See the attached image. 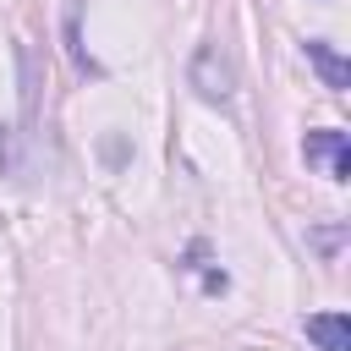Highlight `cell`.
<instances>
[{
    "label": "cell",
    "mask_w": 351,
    "mask_h": 351,
    "mask_svg": "<svg viewBox=\"0 0 351 351\" xmlns=\"http://www.w3.org/2000/svg\"><path fill=\"white\" fill-rule=\"evenodd\" d=\"M186 82L197 88V99L225 104V99L236 93V60H230L219 44H203V49L192 55V66H186Z\"/></svg>",
    "instance_id": "cell-1"
},
{
    "label": "cell",
    "mask_w": 351,
    "mask_h": 351,
    "mask_svg": "<svg viewBox=\"0 0 351 351\" xmlns=\"http://www.w3.org/2000/svg\"><path fill=\"white\" fill-rule=\"evenodd\" d=\"M302 154H307V165H318L329 181H351V137H346V132H335V126L307 132Z\"/></svg>",
    "instance_id": "cell-2"
},
{
    "label": "cell",
    "mask_w": 351,
    "mask_h": 351,
    "mask_svg": "<svg viewBox=\"0 0 351 351\" xmlns=\"http://www.w3.org/2000/svg\"><path fill=\"white\" fill-rule=\"evenodd\" d=\"M307 340L318 351H351V318L346 313H313L307 318Z\"/></svg>",
    "instance_id": "cell-3"
},
{
    "label": "cell",
    "mask_w": 351,
    "mask_h": 351,
    "mask_svg": "<svg viewBox=\"0 0 351 351\" xmlns=\"http://www.w3.org/2000/svg\"><path fill=\"white\" fill-rule=\"evenodd\" d=\"M307 60H313V71L324 77V88H335V93L351 88V66H346V55H335L324 38H307Z\"/></svg>",
    "instance_id": "cell-4"
}]
</instances>
